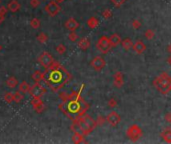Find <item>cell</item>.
<instances>
[{"label": "cell", "instance_id": "cell-25", "mask_svg": "<svg viewBox=\"0 0 171 144\" xmlns=\"http://www.w3.org/2000/svg\"><path fill=\"white\" fill-rule=\"evenodd\" d=\"M23 93H21L20 91H16L15 93H13V101H15L16 103H19L23 100Z\"/></svg>", "mask_w": 171, "mask_h": 144}, {"label": "cell", "instance_id": "cell-22", "mask_svg": "<svg viewBox=\"0 0 171 144\" xmlns=\"http://www.w3.org/2000/svg\"><path fill=\"white\" fill-rule=\"evenodd\" d=\"M133 44H134V43L132 42V40H131L130 38H128V37H127V38H124V39L121 41L122 47H123L126 51L130 50L131 48H133Z\"/></svg>", "mask_w": 171, "mask_h": 144}, {"label": "cell", "instance_id": "cell-1", "mask_svg": "<svg viewBox=\"0 0 171 144\" xmlns=\"http://www.w3.org/2000/svg\"><path fill=\"white\" fill-rule=\"evenodd\" d=\"M72 76L71 74L62 66L58 61L52 63L49 69H47L45 72V78L42 80V83H44L48 88L54 92L59 91L65 84H67L70 81Z\"/></svg>", "mask_w": 171, "mask_h": 144}, {"label": "cell", "instance_id": "cell-40", "mask_svg": "<svg viewBox=\"0 0 171 144\" xmlns=\"http://www.w3.org/2000/svg\"><path fill=\"white\" fill-rule=\"evenodd\" d=\"M7 12H8V8H6L5 6L0 7V14H2V15H6Z\"/></svg>", "mask_w": 171, "mask_h": 144}, {"label": "cell", "instance_id": "cell-14", "mask_svg": "<svg viewBox=\"0 0 171 144\" xmlns=\"http://www.w3.org/2000/svg\"><path fill=\"white\" fill-rule=\"evenodd\" d=\"M132 49L137 54H142L145 52V50H146V45H145V43L142 41V40H137V41L133 44Z\"/></svg>", "mask_w": 171, "mask_h": 144}, {"label": "cell", "instance_id": "cell-38", "mask_svg": "<svg viewBox=\"0 0 171 144\" xmlns=\"http://www.w3.org/2000/svg\"><path fill=\"white\" fill-rule=\"evenodd\" d=\"M44 109H45V105H44V103L42 102L41 104H39L38 106H37V107L34 108V110H35L37 113H41V112L43 111Z\"/></svg>", "mask_w": 171, "mask_h": 144}, {"label": "cell", "instance_id": "cell-43", "mask_svg": "<svg viewBox=\"0 0 171 144\" xmlns=\"http://www.w3.org/2000/svg\"><path fill=\"white\" fill-rule=\"evenodd\" d=\"M167 62H168V64L171 65V55L168 57V59H167Z\"/></svg>", "mask_w": 171, "mask_h": 144}, {"label": "cell", "instance_id": "cell-37", "mask_svg": "<svg viewBox=\"0 0 171 144\" xmlns=\"http://www.w3.org/2000/svg\"><path fill=\"white\" fill-rule=\"evenodd\" d=\"M108 106H109L110 108H114L117 106V101H116L115 98H113V97H111V98L108 100Z\"/></svg>", "mask_w": 171, "mask_h": 144}, {"label": "cell", "instance_id": "cell-15", "mask_svg": "<svg viewBox=\"0 0 171 144\" xmlns=\"http://www.w3.org/2000/svg\"><path fill=\"white\" fill-rule=\"evenodd\" d=\"M20 3H19L17 0H11V1L8 3V6H7V8H8V10L9 11H11L12 13H15V12H17L19 9H20Z\"/></svg>", "mask_w": 171, "mask_h": 144}, {"label": "cell", "instance_id": "cell-27", "mask_svg": "<svg viewBox=\"0 0 171 144\" xmlns=\"http://www.w3.org/2000/svg\"><path fill=\"white\" fill-rule=\"evenodd\" d=\"M56 52L58 54H60V55H62V54H64L65 52H66V46L63 45V44H59L56 46Z\"/></svg>", "mask_w": 171, "mask_h": 144}, {"label": "cell", "instance_id": "cell-39", "mask_svg": "<svg viewBox=\"0 0 171 144\" xmlns=\"http://www.w3.org/2000/svg\"><path fill=\"white\" fill-rule=\"evenodd\" d=\"M29 3L33 8H36V7H38L39 5H40V1H39V0H30Z\"/></svg>", "mask_w": 171, "mask_h": 144}, {"label": "cell", "instance_id": "cell-23", "mask_svg": "<svg viewBox=\"0 0 171 144\" xmlns=\"http://www.w3.org/2000/svg\"><path fill=\"white\" fill-rule=\"evenodd\" d=\"M18 90L21 92V93H27L30 90V85L28 84L26 81H22L18 84Z\"/></svg>", "mask_w": 171, "mask_h": 144}, {"label": "cell", "instance_id": "cell-16", "mask_svg": "<svg viewBox=\"0 0 171 144\" xmlns=\"http://www.w3.org/2000/svg\"><path fill=\"white\" fill-rule=\"evenodd\" d=\"M77 45L81 50H87L88 48L90 47V40H89V38H87V37H85V38H81L78 41Z\"/></svg>", "mask_w": 171, "mask_h": 144}, {"label": "cell", "instance_id": "cell-33", "mask_svg": "<svg viewBox=\"0 0 171 144\" xmlns=\"http://www.w3.org/2000/svg\"><path fill=\"white\" fill-rule=\"evenodd\" d=\"M102 16H103L104 19H110L112 17V11L110 9H104L103 12H102Z\"/></svg>", "mask_w": 171, "mask_h": 144}, {"label": "cell", "instance_id": "cell-41", "mask_svg": "<svg viewBox=\"0 0 171 144\" xmlns=\"http://www.w3.org/2000/svg\"><path fill=\"white\" fill-rule=\"evenodd\" d=\"M165 120H166L168 123H171V113H167L165 115Z\"/></svg>", "mask_w": 171, "mask_h": 144}, {"label": "cell", "instance_id": "cell-42", "mask_svg": "<svg viewBox=\"0 0 171 144\" xmlns=\"http://www.w3.org/2000/svg\"><path fill=\"white\" fill-rule=\"evenodd\" d=\"M5 20V15H2V14H0V23H2Z\"/></svg>", "mask_w": 171, "mask_h": 144}, {"label": "cell", "instance_id": "cell-36", "mask_svg": "<svg viewBox=\"0 0 171 144\" xmlns=\"http://www.w3.org/2000/svg\"><path fill=\"white\" fill-rule=\"evenodd\" d=\"M106 121H107L106 118L103 117V116H101V115H100V116H98L97 119H96V124H97V126H98V125L100 126V125H103Z\"/></svg>", "mask_w": 171, "mask_h": 144}, {"label": "cell", "instance_id": "cell-19", "mask_svg": "<svg viewBox=\"0 0 171 144\" xmlns=\"http://www.w3.org/2000/svg\"><path fill=\"white\" fill-rule=\"evenodd\" d=\"M87 25L90 29H95L99 25V20L94 16H91L89 19L87 20Z\"/></svg>", "mask_w": 171, "mask_h": 144}, {"label": "cell", "instance_id": "cell-5", "mask_svg": "<svg viewBox=\"0 0 171 144\" xmlns=\"http://www.w3.org/2000/svg\"><path fill=\"white\" fill-rule=\"evenodd\" d=\"M143 135V131H142L141 127L137 124H133L128 127L126 130V136L128 137V139H130L131 141H137L142 137Z\"/></svg>", "mask_w": 171, "mask_h": 144}, {"label": "cell", "instance_id": "cell-3", "mask_svg": "<svg viewBox=\"0 0 171 144\" xmlns=\"http://www.w3.org/2000/svg\"><path fill=\"white\" fill-rule=\"evenodd\" d=\"M96 126H97L96 120H94L88 114H84L73 120L70 129L73 132H79V133L83 134L84 136H86L96 128Z\"/></svg>", "mask_w": 171, "mask_h": 144}, {"label": "cell", "instance_id": "cell-35", "mask_svg": "<svg viewBox=\"0 0 171 144\" xmlns=\"http://www.w3.org/2000/svg\"><path fill=\"white\" fill-rule=\"evenodd\" d=\"M43 102L41 100V98H33L32 99V101H31V104H32V107H33V109L35 108V107H37L39 104H41V103Z\"/></svg>", "mask_w": 171, "mask_h": 144}, {"label": "cell", "instance_id": "cell-12", "mask_svg": "<svg viewBox=\"0 0 171 144\" xmlns=\"http://www.w3.org/2000/svg\"><path fill=\"white\" fill-rule=\"evenodd\" d=\"M124 84V75L121 71H117L113 75V85L117 88L122 87Z\"/></svg>", "mask_w": 171, "mask_h": 144}, {"label": "cell", "instance_id": "cell-21", "mask_svg": "<svg viewBox=\"0 0 171 144\" xmlns=\"http://www.w3.org/2000/svg\"><path fill=\"white\" fill-rule=\"evenodd\" d=\"M72 141L74 143H84L86 142L84 139V135L79 132H74L73 136H72Z\"/></svg>", "mask_w": 171, "mask_h": 144}, {"label": "cell", "instance_id": "cell-11", "mask_svg": "<svg viewBox=\"0 0 171 144\" xmlns=\"http://www.w3.org/2000/svg\"><path fill=\"white\" fill-rule=\"evenodd\" d=\"M106 120H107L108 124H109L111 127H116V126H117L119 123H120L121 117H120V115L117 113V112L111 111L110 113L107 115Z\"/></svg>", "mask_w": 171, "mask_h": 144}, {"label": "cell", "instance_id": "cell-20", "mask_svg": "<svg viewBox=\"0 0 171 144\" xmlns=\"http://www.w3.org/2000/svg\"><path fill=\"white\" fill-rule=\"evenodd\" d=\"M44 78H45V72H41V71H39V70H36L32 74V79L35 82H40Z\"/></svg>", "mask_w": 171, "mask_h": 144}, {"label": "cell", "instance_id": "cell-8", "mask_svg": "<svg viewBox=\"0 0 171 144\" xmlns=\"http://www.w3.org/2000/svg\"><path fill=\"white\" fill-rule=\"evenodd\" d=\"M38 62L40 63L42 67H44L45 69H49L50 66L52 65V63L54 62V59L52 55L48 52H43L41 53L38 57Z\"/></svg>", "mask_w": 171, "mask_h": 144}, {"label": "cell", "instance_id": "cell-4", "mask_svg": "<svg viewBox=\"0 0 171 144\" xmlns=\"http://www.w3.org/2000/svg\"><path fill=\"white\" fill-rule=\"evenodd\" d=\"M153 86L161 94H167L171 92V77L167 72H161L160 75L153 80Z\"/></svg>", "mask_w": 171, "mask_h": 144}, {"label": "cell", "instance_id": "cell-44", "mask_svg": "<svg viewBox=\"0 0 171 144\" xmlns=\"http://www.w3.org/2000/svg\"><path fill=\"white\" fill-rule=\"evenodd\" d=\"M168 52H169L170 55H171V43L169 44V46H168Z\"/></svg>", "mask_w": 171, "mask_h": 144}, {"label": "cell", "instance_id": "cell-30", "mask_svg": "<svg viewBox=\"0 0 171 144\" xmlns=\"http://www.w3.org/2000/svg\"><path fill=\"white\" fill-rule=\"evenodd\" d=\"M110 1H111V3L114 5V6L119 8V7H121L122 5H123L125 2L127 1V0H110Z\"/></svg>", "mask_w": 171, "mask_h": 144}, {"label": "cell", "instance_id": "cell-28", "mask_svg": "<svg viewBox=\"0 0 171 144\" xmlns=\"http://www.w3.org/2000/svg\"><path fill=\"white\" fill-rule=\"evenodd\" d=\"M145 37H146L147 39H153L154 38V36H155V31L154 30H152V29H147L146 31H145Z\"/></svg>", "mask_w": 171, "mask_h": 144}, {"label": "cell", "instance_id": "cell-26", "mask_svg": "<svg viewBox=\"0 0 171 144\" xmlns=\"http://www.w3.org/2000/svg\"><path fill=\"white\" fill-rule=\"evenodd\" d=\"M41 25V22L40 20L38 18H32L30 21V26L33 28V29H37V28H39Z\"/></svg>", "mask_w": 171, "mask_h": 144}, {"label": "cell", "instance_id": "cell-34", "mask_svg": "<svg viewBox=\"0 0 171 144\" xmlns=\"http://www.w3.org/2000/svg\"><path fill=\"white\" fill-rule=\"evenodd\" d=\"M131 25H132V27L134 28V29H139V28L141 27V22L139 21L138 19H133Z\"/></svg>", "mask_w": 171, "mask_h": 144}, {"label": "cell", "instance_id": "cell-10", "mask_svg": "<svg viewBox=\"0 0 171 144\" xmlns=\"http://www.w3.org/2000/svg\"><path fill=\"white\" fill-rule=\"evenodd\" d=\"M90 65L95 71H101L106 66V61H105L104 58H102L100 56H95L91 60Z\"/></svg>", "mask_w": 171, "mask_h": 144}, {"label": "cell", "instance_id": "cell-7", "mask_svg": "<svg viewBox=\"0 0 171 144\" xmlns=\"http://www.w3.org/2000/svg\"><path fill=\"white\" fill-rule=\"evenodd\" d=\"M47 88L44 87L40 82H35V84L30 86L29 93L33 98H41L43 95L46 93Z\"/></svg>", "mask_w": 171, "mask_h": 144}, {"label": "cell", "instance_id": "cell-2", "mask_svg": "<svg viewBox=\"0 0 171 144\" xmlns=\"http://www.w3.org/2000/svg\"><path fill=\"white\" fill-rule=\"evenodd\" d=\"M84 84L80 86V89L78 90V93L75 98L68 100L66 102H62L59 104V109L66 115L70 119H76L77 117H80L82 115L86 114L87 109L89 108V104L86 103L81 97V92L84 88Z\"/></svg>", "mask_w": 171, "mask_h": 144}, {"label": "cell", "instance_id": "cell-24", "mask_svg": "<svg viewBox=\"0 0 171 144\" xmlns=\"http://www.w3.org/2000/svg\"><path fill=\"white\" fill-rule=\"evenodd\" d=\"M18 84H19L18 80H17L16 77H14V76H11L6 80V85L10 88H15L16 86H18Z\"/></svg>", "mask_w": 171, "mask_h": 144}, {"label": "cell", "instance_id": "cell-29", "mask_svg": "<svg viewBox=\"0 0 171 144\" xmlns=\"http://www.w3.org/2000/svg\"><path fill=\"white\" fill-rule=\"evenodd\" d=\"M37 40H38L40 43H45L48 40V36L44 32H41V33H39L38 36H37Z\"/></svg>", "mask_w": 171, "mask_h": 144}, {"label": "cell", "instance_id": "cell-18", "mask_svg": "<svg viewBox=\"0 0 171 144\" xmlns=\"http://www.w3.org/2000/svg\"><path fill=\"white\" fill-rule=\"evenodd\" d=\"M160 136L162 137L165 142L171 143V128H165L163 131L161 132Z\"/></svg>", "mask_w": 171, "mask_h": 144}, {"label": "cell", "instance_id": "cell-46", "mask_svg": "<svg viewBox=\"0 0 171 144\" xmlns=\"http://www.w3.org/2000/svg\"><path fill=\"white\" fill-rule=\"evenodd\" d=\"M1 49H2V45L0 44V51H1Z\"/></svg>", "mask_w": 171, "mask_h": 144}, {"label": "cell", "instance_id": "cell-6", "mask_svg": "<svg viewBox=\"0 0 171 144\" xmlns=\"http://www.w3.org/2000/svg\"><path fill=\"white\" fill-rule=\"evenodd\" d=\"M96 48H97V50L100 51L102 54H107L110 51L111 48H112L109 37L104 36V35L101 36L100 38L97 40V42H96Z\"/></svg>", "mask_w": 171, "mask_h": 144}, {"label": "cell", "instance_id": "cell-32", "mask_svg": "<svg viewBox=\"0 0 171 144\" xmlns=\"http://www.w3.org/2000/svg\"><path fill=\"white\" fill-rule=\"evenodd\" d=\"M68 38H69L70 41L75 42V41H77V39H78V35H77V33H76L75 31H70L69 35H68Z\"/></svg>", "mask_w": 171, "mask_h": 144}, {"label": "cell", "instance_id": "cell-31", "mask_svg": "<svg viewBox=\"0 0 171 144\" xmlns=\"http://www.w3.org/2000/svg\"><path fill=\"white\" fill-rule=\"evenodd\" d=\"M4 100L5 102L7 103H10L13 101V93H11V92H6V93L4 94Z\"/></svg>", "mask_w": 171, "mask_h": 144}, {"label": "cell", "instance_id": "cell-17", "mask_svg": "<svg viewBox=\"0 0 171 144\" xmlns=\"http://www.w3.org/2000/svg\"><path fill=\"white\" fill-rule=\"evenodd\" d=\"M109 40H110V42H111V45H112V47H116V46H118L119 44H121V41H122L120 35L117 34V33L112 34V35L109 37Z\"/></svg>", "mask_w": 171, "mask_h": 144}, {"label": "cell", "instance_id": "cell-45", "mask_svg": "<svg viewBox=\"0 0 171 144\" xmlns=\"http://www.w3.org/2000/svg\"><path fill=\"white\" fill-rule=\"evenodd\" d=\"M54 1H56L57 3H62V2H63L64 0H54Z\"/></svg>", "mask_w": 171, "mask_h": 144}, {"label": "cell", "instance_id": "cell-47", "mask_svg": "<svg viewBox=\"0 0 171 144\" xmlns=\"http://www.w3.org/2000/svg\"><path fill=\"white\" fill-rule=\"evenodd\" d=\"M0 4H1V0H0Z\"/></svg>", "mask_w": 171, "mask_h": 144}, {"label": "cell", "instance_id": "cell-9", "mask_svg": "<svg viewBox=\"0 0 171 144\" xmlns=\"http://www.w3.org/2000/svg\"><path fill=\"white\" fill-rule=\"evenodd\" d=\"M45 12H46L48 15L53 17L56 16L57 14L61 11V7L59 6V4L57 3L56 1H50L46 6H45Z\"/></svg>", "mask_w": 171, "mask_h": 144}, {"label": "cell", "instance_id": "cell-13", "mask_svg": "<svg viewBox=\"0 0 171 144\" xmlns=\"http://www.w3.org/2000/svg\"><path fill=\"white\" fill-rule=\"evenodd\" d=\"M64 25H65V27L70 31H75L77 28H79V26H80L79 22L75 18H73V17H71V18L68 19L67 21L65 22Z\"/></svg>", "mask_w": 171, "mask_h": 144}]
</instances>
